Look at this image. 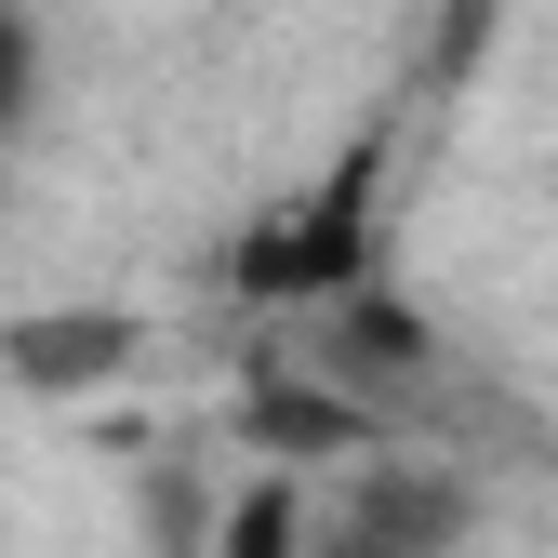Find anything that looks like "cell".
Segmentation results:
<instances>
[{
  "label": "cell",
  "instance_id": "cell-1",
  "mask_svg": "<svg viewBox=\"0 0 558 558\" xmlns=\"http://www.w3.org/2000/svg\"><path fill=\"white\" fill-rule=\"evenodd\" d=\"M240 293L253 306H345V293H373V186L332 173L319 199L266 214L253 253H240Z\"/></svg>",
  "mask_w": 558,
  "mask_h": 558
},
{
  "label": "cell",
  "instance_id": "cell-2",
  "mask_svg": "<svg viewBox=\"0 0 558 558\" xmlns=\"http://www.w3.org/2000/svg\"><path fill=\"white\" fill-rule=\"evenodd\" d=\"M465 532V478L439 465H373L345 506H319V558H452Z\"/></svg>",
  "mask_w": 558,
  "mask_h": 558
},
{
  "label": "cell",
  "instance_id": "cell-3",
  "mask_svg": "<svg viewBox=\"0 0 558 558\" xmlns=\"http://www.w3.org/2000/svg\"><path fill=\"white\" fill-rule=\"evenodd\" d=\"M133 345H147L133 306H40V319L0 332V373L40 386V399H81V386H120L133 373Z\"/></svg>",
  "mask_w": 558,
  "mask_h": 558
},
{
  "label": "cell",
  "instance_id": "cell-4",
  "mask_svg": "<svg viewBox=\"0 0 558 558\" xmlns=\"http://www.w3.org/2000/svg\"><path fill=\"white\" fill-rule=\"evenodd\" d=\"M214 558H319V493H306V465H266L227 493V532Z\"/></svg>",
  "mask_w": 558,
  "mask_h": 558
},
{
  "label": "cell",
  "instance_id": "cell-5",
  "mask_svg": "<svg viewBox=\"0 0 558 558\" xmlns=\"http://www.w3.org/2000/svg\"><path fill=\"white\" fill-rule=\"evenodd\" d=\"M240 426H253V452H266V465H319V452H360V439H373L345 399H306V386H279V373L240 399Z\"/></svg>",
  "mask_w": 558,
  "mask_h": 558
},
{
  "label": "cell",
  "instance_id": "cell-6",
  "mask_svg": "<svg viewBox=\"0 0 558 558\" xmlns=\"http://www.w3.org/2000/svg\"><path fill=\"white\" fill-rule=\"evenodd\" d=\"M40 120V27H27V0H0V147Z\"/></svg>",
  "mask_w": 558,
  "mask_h": 558
}]
</instances>
